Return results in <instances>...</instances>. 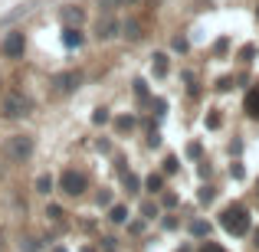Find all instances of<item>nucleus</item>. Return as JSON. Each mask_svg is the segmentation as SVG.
<instances>
[{"label": "nucleus", "instance_id": "1", "mask_svg": "<svg viewBox=\"0 0 259 252\" xmlns=\"http://www.w3.org/2000/svg\"><path fill=\"white\" fill-rule=\"evenodd\" d=\"M220 226L227 229L230 236H246L249 233V210L243 203H230V207L220 210Z\"/></svg>", "mask_w": 259, "mask_h": 252}, {"label": "nucleus", "instance_id": "2", "mask_svg": "<svg viewBox=\"0 0 259 252\" xmlns=\"http://www.w3.org/2000/svg\"><path fill=\"white\" fill-rule=\"evenodd\" d=\"M0 115L4 118H23V115H30V98H23L20 92H10L0 98Z\"/></svg>", "mask_w": 259, "mask_h": 252}, {"label": "nucleus", "instance_id": "3", "mask_svg": "<svg viewBox=\"0 0 259 252\" xmlns=\"http://www.w3.org/2000/svg\"><path fill=\"white\" fill-rule=\"evenodd\" d=\"M59 187H63V193H69V196H82L89 190V177L82 174V170H63Z\"/></svg>", "mask_w": 259, "mask_h": 252}, {"label": "nucleus", "instance_id": "4", "mask_svg": "<svg viewBox=\"0 0 259 252\" xmlns=\"http://www.w3.org/2000/svg\"><path fill=\"white\" fill-rule=\"evenodd\" d=\"M23 49H26L23 33H7L4 43H0V53H4L7 59H20V56H23Z\"/></svg>", "mask_w": 259, "mask_h": 252}, {"label": "nucleus", "instance_id": "5", "mask_svg": "<svg viewBox=\"0 0 259 252\" xmlns=\"http://www.w3.org/2000/svg\"><path fill=\"white\" fill-rule=\"evenodd\" d=\"M30 151H33V141L26 138V134H17V138L10 141V147H7V154H10L13 161H23V158H30Z\"/></svg>", "mask_w": 259, "mask_h": 252}, {"label": "nucleus", "instance_id": "6", "mask_svg": "<svg viewBox=\"0 0 259 252\" xmlns=\"http://www.w3.org/2000/svg\"><path fill=\"white\" fill-rule=\"evenodd\" d=\"M243 112H246L249 118H259V85H253L246 92V98H243Z\"/></svg>", "mask_w": 259, "mask_h": 252}, {"label": "nucleus", "instance_id": "7", "mask_svg": "<svg viewBox=\"0 0 259 252\" xmlns=\"http://www.w3.org/2000/svg\"><path fill=\"white\" fill-rule=\"evenodd\" d=\"M76 82H79V76H76V72H63V76H56V79H53L56 92H69V88H76Z\"/></svg>", "mask_w": 259, "mask_h": 252}, {"label": "nucleus", "instance_id": "8", "mask_svg": "<svg viewBox=\"0 0 259 252\" xmlns=\"http://www.w3.org/2000/svg\"><path fill=\"white\" fill-rule=\"evenodd\" d=\"M63 43L69 46V49H72V46H82V33H79L76 26H66V30H63Z\"/></svg>", "mask_w": 259, "mask_h": 252}, {"label": "nucleus", "instance_id": "9", "mask_svg": "<svg viewBox=\"0 0 259 252\" xmlns=\"http://www.w3.org/2000/svg\"><path fill=\"white\" fill-rule=\"evenodd\" d=\"M145 187L151 190V193H158V190L164 187V177H161V174H151V177H148V180H145Z\"/></svg>", "mask_w": 259, "mask_h": 252}, {"label": "nucleus", "instance_id": "10", "mask_svg": "<svg viewBox=\"0 0 259 252\" xmlns=\"http://www.w3.org/2000/svg\"><path fill=\"white\" fill-rule=\"evenodd\" d=\"M128 220V207H112V223H125Z\"/></svg>", "mask_w": 259, "mask_h": 252}, {"label": "nucleus", "instance_id": "11", "mask_svg": "<svg viewBox=\"0 0 259 252\" xmlns=\"http://www.w3.org/2000/svg\"><path fill=\"white\" fill-rule=\"evenodd\" d=\"M36 190H39V193H50V190H53V177H39V180H36Z\"/></svg>", "mask_w": 259, "mask_h": 252}, {"label": "nucleus", "instance_id": "12", "mask_svg": "<svg viewBox=\"0 0 259 252\" xmlns=\"http://www.w3.org/2000/svg\"><path fill=\"white\" fill-rule=\"evenodd\" d=\"M154 72H158V76H164V72H167V56H161V53L154 56Z\"/></svg>", "mask_w": 259, "mask_h": 252}, {"label": "nucleus", "instance_id": "13", "mask_svg": "<svg viewBox=\"0 0 259 252\" xmlns=\"http://www.w3.org/2000/svg\"><path fill=\"white\" fill-rule=\"evenodd\" d=\"M190 233H194V236H210V223H194Z\"/></svg>", "mask_w": 259, "mask_h": 252}, {"label": "nucleus", "instance_id": "14", "mask_svg": "<svg viewBox=\"0 0 259 252\" xmlns=\"http://www.w3.org/2000/svg\"><path fill=\"white\" fill-rule=\"evenodd\" d=\"M200 252H227V249H223L220 242H210V239H207V242L200 246Z\"/></svg>", "mask_w": 259, "mask_h": 252}, {"label": "nucleus", "instance_id": "15", "mask_svg": "<svg viewBox=\"0 0 259 252\" xmlns=\"http://www.w3.org/2000/svg\"><path fill=\"white\" fill-rule=\"evenodd\" d=\"M63 17L69 20V23H72V20H76V23H79V20H82V10H63Z\"/></svg>", "mask_w": 259, "mask_h": 252}, {"label": "nucleus", "instance_id": "16", "mask_svg": "<svg viewBox=\"0 0 259 252\" xmlns=\"http://www.w3.org/2000/svg\"><path fill=\"white\" fill-rule=\"evenodd\" d=\"M92 121H95V125H102V121H108V115H105V108H99V112H95V115H92Z\"/></svg>", "mask_w": 259, "mask_h": 252}, {"label": "nucleus", "instance_id": "17", "mask_svg": "<svg viewBox=\"0 0 259 252\" xmlns=\"http://www.w3.org/2000/svg\"><path fill=\"white\" fill-rule=\"evenodd\" d=\"M164 170H167V174H174V170H177V158H167L164 161Z\"/></svg>", "mask_w": 259, "mask_h": 252}, {"label": "nucleus", "instance_id": "18", "mask_svg": "<svg viewBox=\"0 0 259 252\" xmlns=\"http://www.w3.org/2000/svg\"><path fill=\"white\" fill-rule=\"evenodd\" d=\"M210 200H213V190H210V187L200 190V203H210Z\"/></svg>", "mask_w": 259, "mask_h": 252}, {"label": "nucleus", "instance_id": "19", "mask_svg": "<svg viewBox=\"0 0 259 252\" xmlns=\"http://www.w3.org/2000/svg\"><path fill=\"white\" fill-rule=\"evenodd\" d=\"M132 125H135V118H118V128H121V131H128Z\"/></svg>", "mask_w": 259, "mask_h": 252}, {"label": "nucleus", "instance_id": "20", "mask_svg": "<svg viewBox=\"0 0 259 252\" xmlns=\"http://www.w3.org/2000/svg\"><path fill=\"white\" fill-rule=\"evenodd\" d=\"M125 187H128V190H135V187H138V180H135L132 174H125Z\"/></svg>", "mask_w": 259, "mask_h": 252}, {"label": "nucleus", "instance_id": "21", "mask_svg": "<svg viewBox=\"0 0 259 252\" xmlns=\"http://www.w3.org/2000/svg\"><path fill=\"white\" fill-rule=\"evenodd\" d=\"M256 246H259V233H256Z\"/></svg>", "mask_w": 259, "mask_h": 252}]
</instances>
